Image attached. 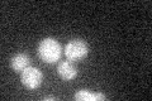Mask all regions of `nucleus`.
<instances>
[{
    "label": "nucleus",
    "instance_id": "obj_7",
    "mask_svg": "<svg viewBox=\"0 0 152 101\" xmlns=\"http://www.w3.org/2000/svg\"><path fill=\"white\" fill-rule=\"evenodd\" d=\"M45 100H56V97H53V96H50V97H45Z\"/></svg>",
    "mask_w": 152,
    "mask_h": 101
},
{
    "label": "nucleus",
    "instance_id": "obj_6",
    "mask_svg": "<svg viewBox=\"0 0 152 101\" xmlns=\"http://www.w3.org/2000/svg\"><path fill=\"white\" fill-rule=\"evenodd\" d=\"M74 99L79 101H99V100H105L107 96L104 94H93L89 90H79L74 95Z\"/></svg>",
    "mask_w": 152,
    "mask_h": 101
},
{
    "label": "nucleus",
    "instance_id": "obj_1",
    "mask_svg": "<svg viewBox=\"0 0 152 101\" xmlns=\"http://www.w3.org/2000/svg\"><path fill=\"white\" fill-rule=\"evenodd\" d=\"M38 56L45 63H55L60 60L61 46L53 38H45L38 44Z\"/></svg>",
    "mask_w": 152,
    "mask_h": 101
},
{
    "label": "nucleus",
    "instance_id": "obj_2",
    "mask_svg": "<svg viewBox=\"0 0 152 101\" xmlns=\"http://www.w3.org/2000/svg\"><path fill=\"white\" fill-rule=\"evenodd\" d=\"M89 53L88 43L83 39H71L65 47V54L70 61H80L85 58Z\"/></svg>",
    "mask_w": 152,
    "mask_h": 101
},
{
    "label": "nucleus",
    "instance_id": "obj_3",
    "mask_svg": "<svg viewBox=\"0 0 152 101\" xmlns=\"http://www.w3.org/2000/svg\"><path fill=\"white\" fill-rule=\"evenodd\" d=\"M20 80H22V84L24 87L29 89V90H34L38 89L43 81V73L36 68V67H27L24 71H22V75H20Z\"/></svg>",
    "mask_w": 152,
    "mask_h": 101
},
{
    "label": "nucleus",
    "instance_id": "obj_4",
    "mask_svg": "<svg viewBox=\"0 0 152 101\" xmlns=\"http://www.w3.org/2000/svg\"><path fill=\"white\" fill-rule=\"evenodd\" d=\"M57 73H58V76L62 80H66V81L74 80L76 76H77V67L70 60L62 61L57 66Z\"/></svg>",
    "mask_w": 152,
    "mask_h": 101
},
{
    "label": "nucleus",
    "instance_id": "obj_5",
    "mask_svg": "<svg viewBox=\"0 0 152 101\" xmlns=\"http://www.w3.org/2000/svg\"><path fill=\"white\" fill-rule=\"evenodd\" d=\"M31 65V58L26 53H17L15 56L12 57L10 60V66L14 71H24L27 67Z\"/></svg>",
    "mask_w": 152,
    "mask_h": 101
}]
</instances>
